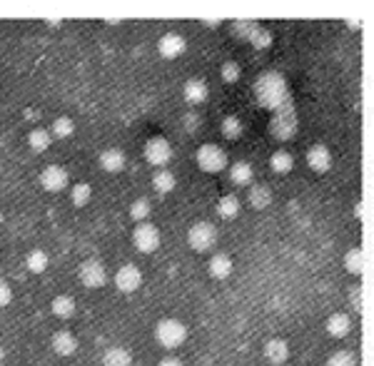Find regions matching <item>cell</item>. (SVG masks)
<instances>
[{
    "label": "cell",
    "instance_id": "6da1fadb",
    "mask_svg": "<svg viewBox=\"0 0 374 366\" xmlns=\"http://www.w3.org/2000/svg\"><path fill=\"white\" fill-rule=\"evenodd\" d=\"M155 341L162 349H177L187 341V326L175 317L160 319L155 324Z\"/></svg>",
    "mask_w": 374,
    "mask_h": 366
},
{
    "label": "cell",
    "instance_id": "7a4b0ae2",
    "mask_svg": "<svg viewBox=\"0 0 374 366\" xmlns=\"http://www.w3.org/2000/svg\"><path fill=\"white\" fill-rule=\"evenodd\" d=\"M195 162H197V167H200L202 172L208 174L225 172L227 170V153L220 145H215V142H205V145L197 147Z\"/></svg>",
    "mask_w": 374,
    "mask_h": 366
},
{
    "label": "cell",
    "instance_id": "3957f363",
    "mask_svg": "<svg viewBox=\"0 0 374 366\" xmlns=\"http://www.w3.org/2000/svg\"><path fill=\"white\" fill-rule=\"evenodd\" d=\"M187 244L192 252H210V249H215L217 244V227L212 222L208 220H200L195 222L192 227L187 229Z\"/></svg>",
    "mask_w": 374,
    "mask_h": 366
},
{
    "label": "cell",
    "instance_id": "277c9868",
    "mask_svg": "<svg viewBox=\"0 0 374 366\" xmlns=\"http://www.w3.org/2000/svg\"><path fill=\"white\" fill-rule=\"evenodd\" d=\"M142 155H145L147 165H153L155 170H165V165L173 159V145H170V140L167 138L155 135V138H150L145 142Z\"/></svg>",
    "mask_w": 374,
    "mask_h": 366
},
{
    "label": "cell",
    "instance_id": "5b68a950",
    "mask_svg": "<svg viewBox=\"0 0 374 366\" xmlns=\"http://www.w3.org/2000/svg\"><path fill=\"white\" fill-rule=\"evenodd\" d=\"M160 242H162V237H160V229L155 227L153 222H140V224H135V229H132V244H135L138 252L153 254L155 249L160 247Z\"/></svg>",
    "mask_w": 374,
    "mask_h": 366
},
{
    "label": "cell",
    "instance_id": "8992f818",
    "mask_svg": "<svg viewBox=\"0 0 374 366\" xmlns=\"http://www.w3.org/2000/svg\"><path fill=\"white\" fill-rule=\"evenodd\" d=\"M77 279L88 289H100V287L108 284V270H105V264L100 259H85L77 267Z\"/></svg>",
    "mask_w": 374,
    "mask_h": 366
},
{
    "label": "cell",
    "instance_id": "52a82bcc",
    "mask_svg": "<svg viewBox=\"0 0 374 366\" xmlns=\"http://www.w3.org/2000/svg\"><path fill=\"white\" fill-rule=\"evenodd\" d=\"M112 282H115L118 291H123V294H132V291H138L140 287H142V272H140L138 264L127 262L115 272Z\"/></svg>",
    "mask_w": 374,
    "mask_h": 366
},
{
    "label": "cell",
    "instance_id": "ba28073f",
    "mask_svg": "<svg viewBox=\"0 0 374 366\" xmlns=\"http://www.w3.org/2000/svg\"><path fill=\"white\" fill-rule=\"evenodd\" d=\"M185 50H187L185 35L175 33V30H170V33H165V35H160L158 53H160L162 60H177V57L185 55Z\"/></svg>",
    "mask_w": 374,
    "mask_h": 366
},
{
    "label": "cell",
    "instance_id": "9c48e42d",
    "mask_svg": "<svg viewBox=\"0 0 374 366\" xmlns=\"http://www.w3.org/2000/svg\"><path fill=\"white\" fill-rule=\"evenodd\" d=\"M38 182H40V187L45 189V192H62V189H68V182H70L68 170H65L62 165L42 167Z\"/></svg>",
    "mask_w": 374,
    "mask_h": 366
},
{
    "label": "cell",
    "instance_id": "30bf717a",
    "mask_svg": "<svg viewBox=\"0 0 374 366\" xmlns=\"http://www.w3.org/2000/svg\"><path fill=\"white\" fill-rule=\"evenodd\" d=\"M305 159L312 172L325 174L332 170V153H329V147L327 145H312L310 150H307Z\"/></svg>",
    "mask_w": 374,
    "mask_h": 366
},
{
    "label": "cell",
    "instance_id": "8fae6325",
    "mask_svg": "<svg viewBox=\"0 0 374 366\" xmlns=\"http://www.w3.org/2000/svg\"><path fill=\"white\" fill-rule=\"evenodd\" d=\"M97 165H100V170L108 174H120L125 170V165H127V157H125V150H120V147H108V150H103L100 153V157H97Z\"/></svg>",
    "mask_w": 374,
    "mask_h": 366
},
{
    "label": "cell",
    "instance_id": "7c38bea8",
    "mask_svg": "<svg viewBox=\"0 0 374 366\" xmlns=\"http://www.w3.org/2000/svg\"><path fill=\"white\" fill-rule=\"evenodd\" d=\"M262 356H264L267 364L284 366V364H287V359H290V344H287L284 339H279V337L270 339V341L264 344V349H262Z\"/></svg>",
    "mask_w": 374,
    "mask_h": 366
},
{
    "label": "cell",
    "instance_id": "4fadbf2b",
    "mask_svg": "<svg viewBox=\"0 0 374 366\" xmlns=\"http://www.w3.org/2000/svg\"><path fill=\"white\" fill-rule=\"evenodd\" d=\"M208 272H210V276H212V279H220V282H225V279H229V276H232V272H235V262H232V257L225 254V252H215V254L210 257Z\"/></svg>",
    "mask_w": 374,
    "mask_h": 366
},
{
    "label": "cell",
    "instance_id": "5bb4252c",
    "mask_svg": "<svg viewBox=\"0 0 374 366\" xmlns=\"http://www.w3.org/2000/svg\"><path fill=\"white\" fill-rule=\"evenodd\" d=\"M50 346H53V352H55L58 356L68 359V356H73V354L77 352L80 341H77V337L73 332H65V329H60V332L53 334V339H50Z\"/></svg>",
    "mask_w": 374,
    "mask_h": 366
},
{
    "label": "cell",
    "instance_id": "9a60e30c",
    "mask_svg": "<svg viewBox=\"0 0 374 366\" xmlns=\"http://www.w3.org/2000/svg\"><path fill=\"white\" fill-rule=\"evenodd\" d=\"M325 329L332 339H345L352 332V319H349V314H345V311H334V314L327 317Z\"/></svg>",
    "mask_w": 374,
    "mask_h": 366
},
{
    "label": "cell",
    "instance_id": "2e32d148",
    "mask_svg": "<svg viewBox=\"0 0 374 366\" xmlns=\"http://www.w3.org/2000/svg\"><path fill=\"white\" fill-rule=\"evenodd\" d=\"M182 97H185V103L190 105H200L205 103L210 97V88L205 80H200V77H190L185 85H182Z\"/></svg>",
    "mask_w": 374,
    "mask_h": 366
},
{
    "label": "cell",
    "instance_id": "e0dca14e",
    "mask_svg": "<svg viewBox=\"0 0 374 366\" xmlns=\"http://www.w3.org/2000/svg\"><path fill=\"white\" fill-rule=\"evenodd\" d=\"M227 167H229V180H232V185H237V187L252 185V180H255V170H252L249 162L240 159V162H232V165H227Z\"/></svg>",
    "mask_w": 374,
    "mask_h": 366
},
{
    "label": "cell",
    "instance_id": "ac0fdd59",
    "mask_svg": "<svg viewBox=\"0 0 374 366\" xmlns=\"http://www.w3.org/2000/svg\"><path fill=\"white\" fill-rule=\"evenodd\" d=\"M217 214H220V220H237L240 217V212H242V205H240V197L237 194H225V197H220L217 200Z\"/></svg>",
    "mask_w": 374,
    "mask_h": 366
},
{
    "label": "cell",
    "instance_id": "d6986e66",
    "mask_svg": "<svg viewBox=\"0 0 374 366\" xmlns=\"http://www.w3.org/2000/svg\"><path fill=\"white\" fill-rule=\"evenodd\" d=\"M50 311H53L58 319H73L77 311V304L70 294H58V297L50 302Z\"/></svg>",
    "mask_w": 374,
    "mask_h": 366
},
{
    "label": "cell",
    "instance_id": "ffe728a7",
    "mask_svg": "<svg viewBox=\"0 0 374 366\" xmlns=\"http://www.w3.org/2000/svg\"><path fill=\"white\" fill-rule=\"evenodd\" d=\"M247 200L252 207L262 212V209H267L272 205V189L267 185H249Z\"/></svg>",
    "mask_w": 374,
    "mask_h": 366
},
{
    "label": "cell",
    "instance_id": "44dd1931",
    "mask_svg": "<svg viewBox=\"0 0 374 366\" xmlns=\"http://www.w3.org/2000/svg\"><path fill=\"white\" fill-rule=\"evenodd\" d=\"M103 366H132V354L125 346H108L103 352Z\"/></svg>",
    "mask_w": 374,
    "mask_h": 366
},
{
    "label": "cell",
    "instance_id": "7402d4cb",
    "mask_svg": "<svg viewBox=\"0 0 374 366\" xmlns=\"http://www.w3.org/2000/svg\"><path fill=\"white\" fill-rule=\"evenodd\" d=\"M25 267H28L30 274H42L48 272L50 267V257L45 249H30L28 257H25Z\"/></svg>",
    "mask_w": 374,
    "mask_h": 366
},
{
    "label": "cell",
    "instance_id": "603a6c76",
    "mask_svg": "<svg viewBox=\"0 0 374 366\" xmlns=\"http://www.w3.org/2000/svg\"><path fill=\"white\" fill-rule=\"evenodd\" d=\"M153 189L158 194H170L175 192V187H177V177H175L170 170H158V172H153Z\"/></svg>",
    "mask_w": 374,
    "mask_h": 366
},
{
    "label": "cell",
    "instance_id": "cb8c5ba5",
    "mask_svg": "<svg viewBox=\"0 0 374 366\" xmlns=\"http://www.w3.org/2000/svg\"><path fill=\"white\" fill-rule=\"evenodd\" d=\"M50 145H53L50 130H45V127H33V130L28 132V147L33 153H45Z\"/></svg>",
    "mask_w": 374,
    "mask_h": 366
},
{
    "label": "cell",
    "instance_id": "d4e9b609",
    "mask_svg": "<svg viewBox=\"0 0 374 366\" xmlns=\"http://www.w3.org/2000/svg\"><path fill=\"white\" fill-rule=\"evenodd\" d=\"M50 135L53 140H68L75 135V120L68 118V115H60V118L53 120V127H50Z\"/></svg>",
    "mask_w": 374,
    "mask_h": 366
},
{
    "label": "cell",
    "instance_id": "484cf974",
    "mask_svg": "<svg viewBox=\"0 0 374 366\" xmlns=\"http://www.w3.org/2000/svg\"><path fill=\"white\" fill-rule=\"evenodd\" d=\"M292 167H295V157H292L287 150H277V153H272L270 157V170L277 174H290Z\"/></svg>",
    "mask_w": 374,
    "mask_h": 366
},
{
    "label": "cell",
    "instance_id": "4316f807",
    "mask_svg": "<svg viewBox=\"0 0 374 366\" xmlns=\"http://www.w3.org/2000/svg\"><path fill=\"white\" fill-rule=\"evenodd\" d=\"M345 270L349 272L352 276H362V272H364V254H362L360 247L347 249V254H345Z\"/></svg>",
    "mask_w": 374,
    "mask_h": 366
},
{
    "label": "cell",
    "instance_id": "83f0119b",
    "mask_svg": "<svg viewBox=\"0 0 374 366\" xmlns=\"http://www.w3.org/2000/svg\"><path fill=\"white\" fill-rule=\"evenodd\" d=\"M150 214H153V205H150L147 197H138V200L130 205V220L135 222V224L147 222L150 220Z\"/></svg>",
    "mask_w": 374,
    "mask_h": 366
},
{
    "label": "cell",
    "instance_id": "f1b7e54d",
    "mask_svg": "<svg viewBox=\"0 0 374 366\" xmlns=\"http://www.w3.org/2000/svg\"><path fill=\"white\" fill-rule=\"evenodd\" d=\"M90 200H92V187L88 182H77V185L70 187V202L75 207H85Z\"/></svg>",
    "mask_w": 374,
    "mask_h": 366
},
{
    "label": "cell",
    "instance_id": "f546056e",
    "mask_svg": "<svg viewBox=\"0 0 374 366\" xmlns=\"http://www.w3.org/2000/svg\"><path fill=\"white\" fill-rule=\"evenodd\" d=\"M220 130L227 140H240V138H242V132H245V125H242V120L237 118V115H227V118L222 120Z\"/></svg>",
    "mask_w": 374,
    "mask_h": 366
},
{
    "label": "cell",
    "instance_id": "4dcf8cb0",
    "mask_svg": "<svg viewBox=\"0 0 374 366\" xmlns=\"http://www.w3.org/2000/svg\"><path fill=\"white\" fill-rule=\"evenodd\" d=\"M220 77L227 85L240 83V77H242V65H240L237 60H225L220 65Z\"/></svg>",
    "mask_w": 374,
    "mask_h": 366
},
{
    "label": "cell",
    "instance_id": "1f68e13d",
    "mask_svg": "<svg viewBox=\"0 0 374 366\" xmlns=\"http://www.w3.org/2000/svg\"><path fill=\"white\" fill-rule=\"evenodd\" d=\"M327 366H357V356L352 352H347V349H340V352L329 354Z\"/></svg>",
    "mask_w": 374,
    "mask_h": 366
},
{
    "label": "cell",
    "instance_id": "d6a6232c",
    "mask_svg": "<svg viewBox=\"0 0 374 366\" xmlns=\"http://www.w3.org/2000/svg\"><path fill=\"white\" fill-rule=\"evenodd\" d=\"M247 40H252V45H257V48H267V45H272V35L264 28H257L255 25V30L249 33Z\"/></svg>",
    "mask_w": 374,
    "mask_h": 366
},
{
    "label": "cell",
    "instance_id": "836d02e7",
    "mask_svg": "<svg viewBox=\"0 0 374 366\" xmlns=\"http://www.w3.org/2000/svg\"><path fill=\"white\" fill-rule=\"evenodd\" d=\"M10 302H13V289H10V284L0 279V309L10 306Z\"/></svg>",
    "mask_w": 374,
    "mask_h": 366
},
{
    "label": "cell",
    "instance_id": "e575fe53",
    "mask_svg": "<svg viewBox=\"0 0 374 366\" xmlns=\"http://www.w3.org/2000/svg\"><path fill=\"white\" fill-rule=\"evenodd\" d=\"M349 304H352L354 311H362V289L360 287H352V289H349Z\"/></svg>",
    "mask_w": 374,
    "mask_h": 366
},
{
    "label": "cell",
    "instance_id": "d590c367",
    "mask_svg": "<svg viewBox=\"0 0 374 366\" xmlns=\"http://www.w3.org/2000/svg\"><path fill=\"white\" fill-rule=\"evenodd\" d=\"M158 366H182V361L177 359V356H173V354H170V356H162V359L158 361Z\"/></svg>",
    "mask_w": 374,
    "mask_h": 366
},
{
    "label": "cell",
    "instance_id": "8d00e7d4",
    "mask_svg": "<svg viewBox=\"0 0 374 366\" xmlns=\"http://www.w3.org/2000/svg\"><path fill=\"white\" fill-rule=\"evenodd\" d=\"M354 217H357V220L362 217V202H360V205H354Z\"/></svg>",
    "mask_w": 374,
    "mask_h": 366
},
{
    "label": "cell",
    "instance_id": "74e56055",
    "mask_svg": "<svg viewBox=\"0 0 374 366\" xmlns=\"http://www.w3.org/2000/svg\"><path fill=\"white\" fill-rule=\"evenodd\" d=\"M3 361H5V349L0 346V364H3Z\"/></svg>",
    "mask_w": 374,
    "mask_h": 366
},
{
    "label": "cell",
    "instance_id": "f35d334b",
    "mask_svg": "<svg viewBox=\"0 0 374 366\" xmlns=\"http://www.w3.org/2000/svg\"><path fill=\"white\" fill-rule=\"evenodd\" d=\"M3 220H5V217H3V212H0V227H3Z\"/></svg>",
    "mask_w": 374,
    "mask_h": 366
}]
</instances>
